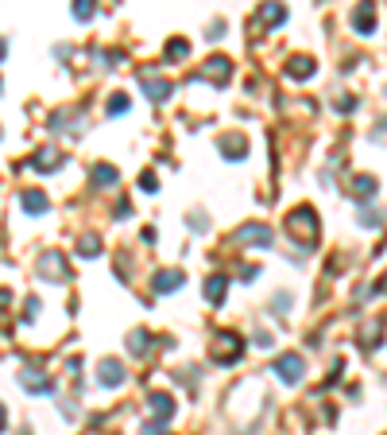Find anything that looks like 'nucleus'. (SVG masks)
Returning a JSON list of instances; mask_svg holds the SVG:
<instances>
[{
    "mask_svg": "<svg viewBox=\"0 0 387 435\" xmlns=\"http://www.w3.org/2000/svg\"><path fill=\"white\" fill-rule=\"evenodd\" d=\"M31 168L35 171H58L62 168V152L58 148H39L35 156H31Z\"/></svg>",
    "mask_w": 387,
    "mask_h": 435,
    "instance_id": "obj_13",
    "label": "nucleus"
},
{
    "mask_svg": "<svg viewBox=\"0 0 387 435\" xmlns=\"http://www.w3.org/2000/svg\"><path fill=\"white\" fill-rule=\"evenodd\" d=\"M163 55H167L171 62H182L186 55H190V43H186V39H171V43H167V51H163Z\"/></svg>",
    "mask_w": 387,
    "mask_h": 435,
    "instance_id": "obj_24",
    "label": "nucleus"
},
{
    "mask_svg": "<svg viewBox=\"0 0 387 435\" xmlns=\"http://www.w3.org/2000/svg\"><path fill=\"white\" fill-rule=\"evenodd\" d=\"M202 74L213 82V86H225V82H229V74H232V62L225 59V55H213V59L202 66Z\"/></svg>",
    "mask_w": 387,
    "mask_h": 435,
    "instance_id": "obj_11",
    "label": "nucleus"
},
{
    "mask_svg": "<svg viewBox=\"0 0 387 435\" xmlns=\"http://www.w3.org/2000/svg\"><path fill=\"white\" fill-rule=\"evenodd\" d=\"M4 420H8V412H4V405H0V427H4Z\"/></svg>",
    "mask_w": 387,
    "mask_h": 435,
    "instance_id": "obj_31",
    "label": "nucleus"
},
{
    "mask_svg": "<svg viewBox=\"0 0 387 435\" xmlns=\"http://www.w3.org/2000/svg\"><path fill=\"white\" fill-rule=\"evenodd\" d=\"M19 385L28 389V393H35V396L55 393V381H50L47 373H39V369H23V373H19Z\"/></svg>",
    "mask_w": 387,
    "mask_h": 435,
    "instance_id": "obj_7",
    "label": "nucleus"
},
{
    "mask_svg": "<svg viewBox=\"0 0 387 435\" xmlns=\"http://www.w3.org/2000/svg\"><path fill=\"white\" fill-rule=\"evenodd\" d=\"M225 296H229V280H225V276H209V280H205V299H209V303H221Z\"/></svg>",
    "mask_w": 387,
    "mask_h": 435,
    "instance_id": "obj_20",
    "label": "nucleus"
},
{
    "mask_svg": "<svg viewBox=\"0 0 387 435\" xmlns=\"http://www.w3.org/2000/svg\"><path fill=\"white\" fill-rule=\"evenodd\" d=\"M147 412H151V424H167L174 416V396L171 393H151L147 396Z\"/></svg>",
    "mask_w": 387,
    "mask_h": 435,
    "instance_id": "obj_5",
    "label": "nucleus"
},
{
    "mask_svg": "<svg viewBox=\"0 0 387 435\" xmlns=\"http://www.w3.org/2000/svg\"><path fill=\"white\" fill-rule=\"evenodd\" d=\"M151 287H155V296H167V292H178V287H182V272H178V268H163V272H155Z\"/></svg>",
    "mask_w": 387,
    "mask_h": 435,
    "instance_id": "obj_12",
    "label": "nucleus"
},
{
    "mask_svg": "<svg viewBox=\"0 0 387 435\" xmlns=\"http://www.w3.org/2000/svg\"><path fill=\"white\" fill-rule=\"evenodd\" d=\"M77 253H82V257H97V253H101V238H97V233H82V238H77Z\"/></svg>",
    "mask_w": 387,
    "mask_h": 435,
    "instance_id": "obj_22",
    "label": "nucleus"
},
{
    "mask_svg": "<svg viewBox=\"0 0 387 435\" xmlns=\"http://www.w3.org/2000/svg\"><path fill=\"white\" fill-rule=\"evenodd\" d=\"M4 55H8V43H4V39H0V59H4Z\"/></svg>",
    "mask_w": 387,
    "mask_h": 435,
    "instance_id": "obj_30",
    "label": "nucleus"
},
{
    "mask_svg": "<svg viewBox=\"0 0 387 435\" xmlns=\"http://www.w3.org/2000/svg\"><path fill=\"white\" fill-rule=\"evenodd\" d=\"M221 152L229 159H244V156H248V140H244L240 132H225V136H221Z\"/></svg>",
    "mask_w": 387,
    "mask_h": 435,
    "instance_id": "obj_15",
    "label": "nucleus"
},
{
    "mask_svg": "<svg viewBox=\"0 0 387 435\" xmlns=\"http://www.w3.org/2000/svg\"><path fill=\"white\" fill-rule=\"evenodd\" d=\"M232 245H271V229L263 222H248V226L232 229Z\"/></svg>",
    "mask_w": 387,
    "mask_h": 435,
    "instance_id": "obj_4",
    "label": "nucleus"
},
{
    "mask_svg": "<svg viewBox=\"0 0 387 435\" xmlns=\"http://www.w3.org/2000/svg\"><path fill=\"white\" fill-rule=\"evenodd\" d=\"M113 183H116V168L97 163V168H93V187H113Z\"/></svg>",
    "mask_w": 387,
    "mask_h": 435,
    "instance_id": "obj_23",
    "label": "nucleus"
},
{
    "mask_svg": "<svg viewBox=\"0 0 387 435\" xmlns=\"http://www.w3.org/2000/svg\"><path fill=\"white\" fill-rule=\"evenodd\" d=\"M352 28H357L360 35H372V31H376V8H372V4H357V12H352Z\"/></svg>",
    "mask_w": 387,
    "mask_h": 435,
    "instance_id": "obj_14",
    "label": "nucleus"
},
{
    "mask_svg": "<svg viewBox=\"0 0 387 435\" xmlns=\"http://www.w3.org/2000/svg\"><path fill=\"white\" fill-rule=\"evenodd\" d=\"M352 105H357V101H352V94H341V98H337V109H341V113H348Z\"/></svg>",
    "mask_w": 387,
    "mask_h": 435,
    "instance_id": "obj_28",
    "label": "nucleus"
},
{
    "mask_svg": "<svg viewBox=\"0 0 387 435\" xmlns=\"http://www.w3.org/2000/svg\"><path fill=\"white\" fill-rule=\"evenodd\" d=\"M140 86H144V94H147L151 101H167V98L174 94L171 82H167V78H155V74H147V70L140 74Z\"/></svg>",
    "mask_w": 387,
    "mask_h": 435,
    "instance_id": "obj_9",
    "label": "nucleus"
},
{
    "mask_svg": "<svg viewBox=\"0 0 387 435\" xmlns=\"http://www.w3.org/2000/svg\"><path fill=\"white\" fill-rule=\"evenodd\" d=\"M271 369H275V377H279V381H287V385H299L302 377H306V362H302L299 354H279Z\"/></svg>",
    "mask_w": 387,
    "mask_h": 435,
    "instance_id": "obj_3",
    "label": "nucleus"
},
{
    "mask_svg": "<svg viewBox=\"0 0 387 435\" xmlns=\"http://www.w3.org/2000/svg\"><path fill=\"white\" fill-rule=\"evenodd\" d=\"M287 78H290V82H306V78H314V59H306V55L290 59V62H287Z\"/></svg>",
    "mask_w": 387,
    "mask_h": 435,
    "instance_id": "obj_17",
    "label": "nucleus"
},
{
    "mask_svg": "<svg viewBox=\"0 0 387 435\" xmlns=\"http://www.w3.org/2000/svg\"><path fill=\"white\" fill-rule=\"evenodd\" d=\"M39 272L50 276V280H58V284H66L70 280V268H66V260H62V253H43V257H39Z\"/></svg>",
    "mask_w": 387,
    "mask_h": 435,
    "instance_id": "obj_6",
    "label": "nucleus"
},
{
    "mask_svg": "<svg viewBox=\"0 0 387 435\" xmlns=\"http://www.w3.org/2000/svg\"><path fill=\"white\" fill-rule=\"evenodd\" d=\"M376 187H379V183L372 175H357V179H352V195H357L360 202H372V198H376Z\"/></svg>",
    "mask_w": 387,
    "mask_h": 435,
    "instance_id": "obj_19",
    "label": "nucleus"
},
{
    "mask_svg": "<svg viewBox=\"0 0 387 435\" xmlns=\"http://www.w3.org/2000/svg\"><path fill=\"white\" fill-rule=\"evenodd\" d=\"M384 326H387L384 315H372V319H368V323L360 326V346H364V350H376L379 338H384Z\"/></svg>",
    "mask_w": 387,
    "mask_h": 435,
    "instance_id": "obj_10",
    "label": "nucleus"
},
{
    "mask_svg": "<svg viewBox=\"0 0 387 435\" xmlns=\"http://www.w3.org/2000/svg\"><path fill=\"white\" fill-rule=\"evenodd\" d=\"M140 183H144L147 195H155V175H151V171H144V175H140Z\"/></svg>",
    "mask_w": 387,
    "mask_h": 435,
    "instance_id": "obj_29",
    "label": "nucleus"
},
{
    "mask_svg": "<svg viewBox=\"0 0 387 435\" xmlns=\"http://www.w3.org/2000/svg\"><path fill=\"white\" fill-rule=\"evenodd\" d=\"M240 354H244V338H240V335H232V330H221V335L213 338L209 357L217 362V366H232V362H240Z\"/></svg>",
    "mask_w": 387,
    "mask_h": 435,
    "instance_id": "obj_2",
    "label": "nucleus"
},
{
    "mask_svg": "<svg viewBox=\"0 0 387 435\" xmlns=\"http://www.w3.org/2000/svg\"><path fill=\"white\" fill-rule=\"evenodd\" d=\"M19 206H23V214H47V195H43V190H23V195H19Z\"/></svg>",
    "mask_w": 387,
    "mask_h": 435,
    "instance_id": "obj_16",
    "label": "nucleus"
},
{
    "mask_svg": "<svg viewBox=\"0 0 387 435\" xmlns=\"http://www.w3.org/2000/svg\"><path fill=\"white\" fill-rule=\"evenodd\" d=\"M105 109H108V117H124V113H128V98H124V94H113Z\"/></svg>",
    "mask_w": 387,
    "mask_h": 435,
    "instance_id": "obj_26",
    "label": "nucleus"
},
{
    "mask_svg": "<svg viewBox=\"0 0 387 435\" xmlns=\"http://www.w3.org/2000/svg\"><path fill=\"white\" fill-rule=\"evenodd\" d=\"M97 381L105 389H116V385H124V366L116 362V357H105L101 366H97Z\"/></svg>",
    "mask_w": 387,
    "mask_h": 435,
    "instance_id": "obj_8",
    "label": "nucleus"
},
{
    "mask_svg": "<svg viewBox=\"0 0 387 435\" xmlns=\"http://www.w3.org/2000/svg\"><path fill=\"white\" fill-rule=\"evenodd\" d=\"M287 233L299 241L302 249H314V245H318V214H314V206L290 210V214H287Z\"/></svg>",
    "mask_w": 387,
    "mask_h": 435,
    "instance_id": "obj_1",
    "label": "nucleus"
},
{
    "mask_svg": "<svg viewBox=\"0 0 387 435\" xmlns=\"http://www.w3.org/2000/svg\"><path fill=\"white\" fill-rule=\"evenodd\" d=\"M140 435H167V432H163V424H151V420H147V424L140 427Z\"/></svg>",
    "mask_w": 387,
    "mask_h": 435,
    "instance_id": "obj_27",
    "label": "nucleus"
},
{
    "mask_svg": "<svg viewBox=\"0 0 387 435\" xmlns=\"http://www.w3.org/2000/svg\"><path fill=\"white\" fill-rule=\"evenodd\" d=\"M128 354H132V357H147V354H151V335H147V330H132V335H128Z\"/></svg>",
    "mask_w": 387,
    "mask_h": 435,
    "instance_id": "obj_18",
    "label": "nucleus"
},
{
    "mask_svg": "<svg viewBox=\"0 0 387 435\" xmlns=\"http://www.w3.org/2000/svg\"><path fill=\"white\" fill-rule=\"evenodd\" d=\"M283 20H287V8H283V4H267V8L260 12L263 28H275V24H283Z\"/></svg>",
    "mask_w": 387,
    "mask_h": 435,
    "instance_id": "obj_21",
    "label": "nucleus"
},
{
    "mask_svg": "<svg viewBox=\"0 0 387 435\" xmlns=\"http://www.w3.org/2000/svg\"><path fill=\"white\" fill-rule=\"evenodd\" d=\"M93 12H97V8H93V0H77L74 8H70V16L86 24V20H93Z\"/></svg>",
    "mask_w": 387,
    "mask_h": 435,
    "instance_id": "obj_25",
    "label": "nucleus"
}]
</instances>
